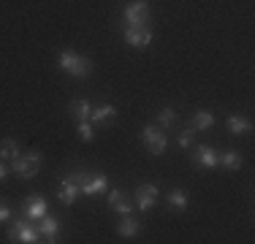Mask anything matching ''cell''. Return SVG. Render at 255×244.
<instances>
[{
  "label": "cell",
  "mask_w": 255,
  "mask_h": 244,
  "mask_svg": "<svg viewBox=\"0 0 255 244\" xmlns=\"http://www.w3.org/2000/svg\"><path fill=\"white\" fill-rule=\"evenodd\" d=\"M212 125H215V114L206 112V109H198V112L190 117V127H193L196 133H198V130H209Z\"/></svg>",
  "instance_id": "ac0fdd59"
},
{
  "label": "cell",
  "mask_w": 255,
  "mask_h": 244,
  "mask_svg": "<svg viewBox=\"0 0 255 244\" xmlns=\"http://www.w3.org/2000/svg\"><path fill=\"white\" fill-rule=\"evenodd\" d=\"M193 133H196L193 127H185V130L179 133V138H177L179 149H190V146H193Z\"/></svg>",
  "instance_id": "cb8c5ba5"
},
{
  "label": "cell",
  "mask_w": 255,
  "mask_h": 244,
  "mask_svg": "<svg viewBox=\"0 0 255 244\" xmlns=\"http://www.w3.org/2000/svg\"><path fill=\"white\" fill-rule=\"evenodd\" d=\"M38 228H35V223L33 220H14V223L8 225V242H14V244H33V242H41L38 239Z\"/></svg>",
  "instance_id": "5b68a950"
},
{
  "label": "cell",
  "mask_w": 255,
  "mask_h": 244,
  "mask_svg": "<svg viewBox=\"0 0 255 244\" xmlns=\"http://www.w3.org/2000/svg\"><path fill=\"white\" fill-rule=\"evenodd\" d=\"M5 179H8V166H5L3 160H0V185H3Z\"/></svg>",
  "instance_id": "484cf974"
},
{
  "label": "cell",
  "mask_w": 255,
  "mask_h": 244,
  "mask_svg": "<svg viewBox=\"0 0 255 244\" xmlns=\"http://www.w3.org/2000/svg\"><path fill=\"white\" fill-rule=\"evenodd\" d=\"M133 195H136V206H138V209L149 212L157 204V195H160V190H157V185H149V182H147V185H138Z\"/></svg>",
  "instance_id": "ba28073f"
},
{
  "label": "cell",
  "mask_w": 255,
  "mask_h": 244,
  "mask_svg": "<svg viewBox=\"0 0 255 244\" xmlns=\"http://www.w3.org/2000/svg\"><path fill=\"white\" fill-rule=\"evenodd\" d=\"M226 125H228V130L234 133V136H245V133H250V130H253L250 122H247L245 117H236V114H231V117L226 120Z\"/></svg>",
  "instance_id": "ffe728a7"
},
{
  "label": "cell",
  "mask_w": 255,
  "mask_h": 244,
  "mask_svg": "<svg viewBox=\"0 0 255 244\" xmlns=\"http://www.w3.org/2000/svg\"><path fill=\"white\" fill-rule=\"evenodd\" d=\"M117 120V109L112 103H101V106H93V114H90V122L95 125H112Z\"/></svg>",
  "instance_id": "9a60e30c"
},
{
  "label": "cell",
  "mask_w": 255,
  "mask_h": 244,
  "mask_svg": "<svg viewBox=\"0 0 255 244\" xmlns=\"http://www.w3.org/2000/svg\"><path fill=\"white\" fill-rule=\"evenodd\" d=\"M117 234L123 236V239H136V236L141 234V220L133 217V215H123V220L117 223Z\"/></svg>",
  "instance_id": "7c38bea8"
},
{
  "label": "cell",
  "mask_w": 255,
  "mask_h": 244,
  "mask_svg": "<svg viewBox=\"0 0 255 244\" xmlns=\"http://www.w3.org/2000/svg\"><path fill=\"white\" fill-rule=\"evenodd\" d=\"M74 176L79 179V193H82V195H101V193L109 190V179L101 174V171L76 168Z\"/></svg>",
  "instance_id": "7a4b0ae2"
},
{
  "label": "cell",
  "mask_w": 255,
  "mask_h": 244,
  "mask_svg": "<svg viewBox=\"0 0 255 244\" xmlns=\"http://www.w3.org/2000/svg\"><path fill=\"white\" fill-rule=\"evenodd\" d=\"M41 163H44V157H41L38 152H19V155L11 160V171H14L19 179H33V176L38 174Z\"/></svg>",
  "instance_id": "277c9868"
},
{
  "label": "cell",
  "mask_w": 255,
  "mask_h": 244,
  "mask_svg": "<svg viewBox=\"0 0 255 244\" xmlns=\"http://www.w3.org/2000/svg\"><path fill=\"white\" fill-rule=\"evenodd\" d=\"M68 114H71L76 122H79V120H90V114H93V103H90L87 98H76V101L68 103Z\"/></svg>",
  "instance_id": "2e32d148"
},
{
  "label": "cell",
  "mask_w": 255,
  "mask_h": 244,
  "mask_svg": "<svg viewBox=\"0 0 255 244\" xmlns=\"http://www.w3.org/2000/svg\"><path fill=\"white\" fill-rule=\"evenodd\" d=\"M177 122H179V114L174 106H163L157 112V127H174Z\"/></svg>",
  "instance_id": "d6986e66"
},
{
  "label": "cell",
  "mask_w": 255,
  "mask_h": 244,
  "mask_svg": "<svg viewBox=\"0 0 255 244\" xmlns=\"http://www.w3.org/2000/svg\"><path fill=\"white\" fill-rule=\"evenodd\" d=\"M141 141H144V146H147L152 155H163L166 146H168L166 133H163V127H157V125H144L141 127Z\"/></svg>",
  "instance_id": "8992f818"
},
{
  "label": "cell",
  "mask_w": 255,
  "mask_h": 244,
  "mask_svg": "<svg viewBox=\"0 0 255 244\" xmlns=\"http://www.w3.org/2000/svg\"><path fill=\"white\" fill-rule=\"evenodd\" d=\"M76 130H79V138H82L84 144H93L95 141V130H93V122H90V120H79Z\"/></svg>",
  "instance_id": "603a6c76"
},
{
  "label": "cell",
  "mask_w": 255,
  "mask_h": 244,
  "mask_svg": "<svg viewBox=\"0 0 255 244\" xmlns=\"http://www.w3.org/2000/svg\"><path fill=\"white\" fill-rule=\"evenodd\" d=\"M149 14H152V8L147 0H130L123 8V27H147Z\"/></svg>",
  "instance_id": "3957f363"
},
{
  "label": "cell",
  "mask_w": 255,
  "mask_h": 244,
  "mask_svg": "<svg viewBox=\"0 0 255 244\" xmlns=\"http://www.w3.org/2000/svg\"><path fill=\"white\" fill-rule=\"evenodd\" d=\"M46 212H49V204H46L44 195H33V198L25 204V217L33 220V223H38V220L44 217Z\"/></svg>",
  "instance_id": "4fadbf2b"
},
{
  "label": "cell",
  "mask_w": 255,
  "mask_h": 244,
  "mask_svg": "<svg viewBox=\"0 0 255 244\" xmlns=\"http://www.w3.org/2000/svg\"><path fill=\"white\" fill-rule=\"evenodd\" d=\"M57 68L65 71L74 79H87L90 73H93V60H87V57H82V54L65 49V52L57 54Z\"/></svg>",
  "instance_id": "6da1fadb"
},
{
  "label": "cell",
  "mask_w": 255,
  "mask_h": 244,
  "mask_svg": "<svg viewBox=\"0 0 255 244\" xmlns=\"http://www.w3.org/2000/svg\"><path fill=\"white\" fill-rule=\"evenodd\" d=\"M106 201H109V206H112L117 215H133V206H130V201H125V193L120 190V187H112L106 195Z\"/></svg>",
  "instance_id": "5bb4252c"
},
{
  "label": "cell",
  "mask_w": 255,
  "mask_h": 244,
  "mask_svg": "<svg viewBox=\"0 0 255 244\" xmlns=\"http://www.w3.org/2000/svg\"><path fill=\"white\" fill-rule=\"evenodd\" d=\"M166 204L171 206V209H187V193L182 190V187H171L166 195Z\"/></svg>",
  "instance_id": "44dd1931"
},
{
  "label": "cell",
  "mask_w": 255,
  "mask_h": 244,
  "mask_svg": "<svg viewBox=\"0 0 255 244\" xmlns=\"http://www.w3.org/2000/svg\"><path fill=\"white\" fill-rule=\"evenodd\" d=\"M217 166H223V168H228V171H239L242 168V155L236 149L217 152Z\"/></svg>",
  "instance_id": "e0dca14e"
},
{
  "label": "cell",
  "mask_w": 255,
  "mask_h": 244,
  "mask_svg": "<svg viewBox=\"0 0 255 244\" xmlns=\"http://www.w3.org/2000/svg\"><path fill=\"white\" fill-rule=\"evenodd\" d=\"M16 155H19V144L14 138H3L0 141V160H14Z\"/></svg>",
  "instance_id": "7402d4cb"
},
{
  "label": "cell",
  "mask_w": 255,
  "mask_h": 244,
  "mask_svg": "<svg viewBox=\"0 0 255 244\" xmlns=\"http://www.w3.org/2000/svg\"><path fill=\"white\" fill-rule=\"evenodd\" d=\"M38 234L44 236V242H49V244L57 242V234H60V220H57V215H49V212H46V215L38 220Z\"/></svg>",
  "instance_id": "8fae6325"
},
{
  "label": "cell",
  "mask_w": 255,
  "mask_h": 244,
  "mask_svg": "<svg viewBox=\"0 0 255 244\" xmlns=\"http://www.w3.org/2000/svg\"><path fill=\"white\" fill-rule=\"evenodd\" d=\"M79 179L74 174L71 176H65L63 182H60V187H57V198H60V204H65V206H71V204H76V198H79Z\"/></svg>",
  "instance_id": "9c48e42d"
},
{
  "label": "cell",
  "mask_w": 255,
  "mask_h": 244,
  "mask_svg": "<svg viewBox=\"0 0 255 244\" xmlns=\"http://www.w3.org/2000/svg\"><path fill=\"white\" fill-rule=\"evenodd\" d=\"M8 220H11V209H8V204L0 198V223H8Z\"/></svg>",
  "instance_id": "d4e9b609"
},
{
  "label": "cell",
  "mask_w": 255,
  "mask_h": 244,
  "mask_svg": "<svg viewBox=\"0 0 255 244\" xmlns=\"http://www.w3.org/2000/svg\"><path fill=\"white\" fill-rule=\"evenodd\" d=\"M123 38L133 49H147L152 44V30L149 27H123Z\"/></svg>",
  "instance_id": "52a82bcc"
},
{
  "label": "cell",
  "mask_w": 255,
  "mask_h": 244,
  "mask_svg": "<svg viewBox=\"0 0 255 244\" xmlns=\"http://www.w3.org/2000/svg\"><path fill=\"white\" fill-rule=\"evenodd\" d=\"M193 163H198L201 168H215L217 166V149L206 144H193Z\"/></svg>",
  "instance_id": "30bf717a"
}]
</instances>
